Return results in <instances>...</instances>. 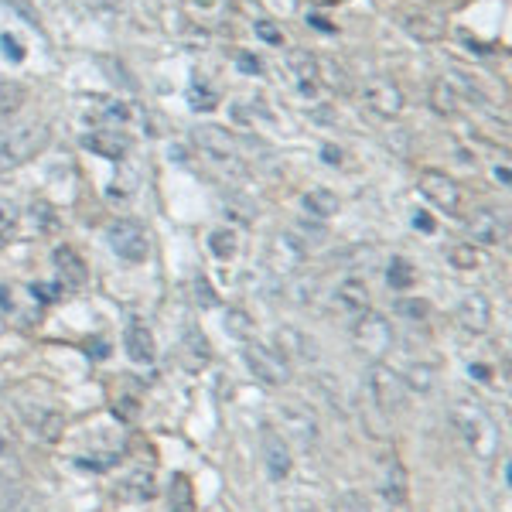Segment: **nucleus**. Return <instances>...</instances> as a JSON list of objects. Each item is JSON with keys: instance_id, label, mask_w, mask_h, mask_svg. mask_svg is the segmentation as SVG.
I'll list each match as a JSON object with an SVG mask.
<instances>
[{"instance_id": "30", "label": "nucleus", "mask_w": 512, "mask_h": 512, "mask_svg": "<svg viewBox=\"0 0 512 512\" xmlns=\"http://www.w3.org/2000/svg\"><path fill=\"white\" fill-rule=\"evenodd\" d=\"M277 338H280V345H284L287 352H294V355H315V345H311L308 338L297 332V328H280Z\"/></svg>"}, {"instance_id": "8", "label": "nucleus", "mask_w": 512, "mask_h": 512, "mask_svg": "<svg viewBox=\"0 0 512 512\" xmlns=\"http://www.w3.org/2000/svg\"><path fill=\"white\" fill-rule=\"evenodd\" d=\"M362 103L376 113V117H396L403 110V93L390 79H369L362 86Z\"/></svg>"}, {"instance_id": "28", "label": "nucleus", "mask_w": 512, "mask_h": 512, "mask_svg": "<svg viewBox=\"0 0 512 512\" xmlns=\"http://www.w3.org/2000/svg\"><path fill=\"white\" fill-rule=\"evenodd\" d=\"M403 28H407L410 35L420 38V41H437V38H441V24H437L434 18H424V14H417V18H403Z\"/></svg>"}, {"instance_id": "19", "label": "nucleus", "mask_w": 512, "mask_h": 512, "mask_svg": "<svg viewBox=\"0 0 512 512\" xmlns=\"http://www.w3.org/2000/svg\"><path fill=\"white\" fill-rule=\"evenodd\" d=\"M123 342H127V352H130V359L134 362H144V366H151L154 362V335L147 332L144 325H140V321H130L127 325V338H123Z\"/></svg>"}, {"instance_id": "33", "label": "nucleus", "mask_w": 512, "mask_h": 512, "mask_svg": "<svg viewBox=\"0 0 512 512\" xmlns=\"http://www.w3.org/2000/svg\"><path fill=\"white\" fill-rule=\"evenodd\" d=\"M332 512H373V509H369V502L362 499V495H352L349 492V495H342V499L335 502Z\"/></svg>"}, {"instance_id": "3", "label": "nucleus", "mask_w": 512, "mask_h": 512, "mask_svg": "<svg viewBox=\"0 0 512 512\" xmlns=\"http://www.w3.org/2000/svg\"><path fill=\"white\" fill-rule=\"evenodd\" d=\"M243 359L250 366V373L267 386H284L291 379V366H287V355L280 349H270L263 342H243Z\"/></svg>"}, {"instance_id": "31", "label": "nucleus", "mask_w": 512, "mask_h": 512, "mask_svg": "<svg viewBox=\"0 0 512 512\" xmlns=\"http://www.w3.org/2000/svg\"><path fill=\"white\" fill-rule=\"evenodd\" d=\"M478 263H482V256H478L475 246H454L451 250V267H458V270H475Z\"/></svg>"}, {"instance_id": "38", "label": "nucleus", "mask_w": 512, "mask_h": 512, "mask_svg": "<svg viewBox=\"0 0 512 512\" xmlns=\"http://www.w3.org/2000/svg\"><path fill=\"white\" fill-rule=\"evenodd\" d=\"M414 226H417V229H420V233H424V236H431V233H434V219L427 216L424 209H420V212H414Z\"/></svg>"}, {"instance_id": "26", "label": "nucleus", "mask_w": 512, "mask_h": 512, "mask_svg": "<svg viewBox=\"0 0 512 512\" xmlns=\"http://www.w3.org/2000/svg\"><path fill=\"white\" fill-rule=\"evenodd\" d=\"M222 325H226V332L233 338H239V342H253V318L246 315V311L229 308L226 318H222Z\"/></svg>"}, {"instance_id": "36", "label": "nucleus", "mask_w": 512, "mask_h": 512, "mask_svg": "<svg viewBox=\"0 0 512 512\" xmlns=\"http://www.w3.org/2000/svg\"><path fill=\"white\" fill-rule=\"evenodd\" d=\"M0 48H4V55H7L11 62H21V59H24V48L18 45V41H14V35H4V38H0Z\"/></svg>"}, {"instance_id": "35", "label": "nucleus", "mask_w": 512, "mask_h": 512, "mask_svg": "<svg viewBox=\"0 0 512 512\" xmlns=\"http://www.w3.org/2000/svg\"><path fill=\"white\" fill-rule=\"evenodd\" d=\"M427 308H431L427 301H400L396 304V311H403L407 318H420V321L427 318Z\"/></svg>"}, {"instance_id": "15", "label": "nucleus", "mask_w": 512, "mask_h": 512, "mask_svg": "<svg viewBox=\"0 0 512 512\" xmlns=\"http://www.w3.org/2000/svg\"><path fill=\"white\" fill-rule=\"evenodd\" d=\"M335 301H338V308L352 311V315H362V311H369V287H366V280L345 277L342 284L335 287Z\"/></svg>"}, {"instance_id": "2", "label": "nucleus", "mask_w": 512, "mask_h": 512, "mask_svg": "<svg viewBox=\"0 0 512 512\" xmlns=\"http://www.w3.org/2000/svg\"><path fill=\"white\" fill-rule=\"evenodd\" d=\"M45 144H48L45 123H31V127H18V130H11V134H0V175L21 168V164L35 158Z\"/></svg>"}, {"instance_id": "40", "label": "nucleus", "mask_w": 512, "mask_h": 512, "mask_svg": "<svg viewBox=\"0 0 512 512\" xmlns=\"http://www.w3.org/2000/svg\"><path fill=\"white\" fill-rule=\"evenodd\" d=\"M492 178L499 181V185H509V164H495V168H492Z\"/></svg>"}, {"instance_id": "21", "label": "nucleus", "mask_w": 512, "mask_h": 512, "mask_svg": "<svg viewBox=\"0 0 512 512\" xmlns=\"http://www.w3.org/2000/svg\"><path fill=\"white\" fill-rule=\"evenodd\" d=\"M301 205H304V212H308V216L332 219L338 212V195L328 192V188H311V192H304Z\"/></svg>"}, {"instance_id": "14", "label": "nucleus", "mask_w": 512, "mask_h": 512, "mask_svg": "<svg viewBox=\"0 0 512 512\" xmlns=\"http://www.w3.org/2000/svg\"><path fill=\"white\" fill-rule=\"evenodd\" d=\"M263 465H267V475L274 482H284L291 475V451H287V441L277 431H263Z\"/></svg>"}, {"instance_id": "4", "label": "nucleus", "mask_w": 512, "mask_h": 512, "mask_svg": "<svg viewBox=\"0 0 512 512\" xmlns=\"http://www.w3.org/2000/svg\"><path fill=\"white\" fill-rule=\"evenodd\" d=\"M355 345L373 362H383V355H390L393 349V325L376 311H362L359 325H355Z\"/></svg>"}, {"instance_id": "27", "label": "nucleus", "mask_w": 512, "mask_h": 512, "mask_svg": "<svg viewBox=\"0 0 512 512\" xmlns=\"http://www.w3.org/2000/svg\"><path fill=\"white\" fill-rule=\"evenodd\" d=\"M458 103H461V99L451 93L448 82H444V79H441V82H434V89H431V106H434L437 113H441V117H451V113L458 110Z\"/></svg>"}, {"instance_id": "10", "label": "nucleus", "mask_w": 512, "mask_h": 512, "mask_svg": "<svg viewBox=\"0 0 512 512\" xmlns=\"http://www.w3.org/2000/svg\"><path fill=\"white\" fill-rule=\"evenodd\" d=\"M420 195H424L427 202H434L437 209L458 212L461 188H458V181L441 175V171H424V175H420Z\"/></svg>"}, {"instance_id": "7", "label": "nucleus", "mask_w": 512, "mask_h": 512, "mask_svg": "<svg viewBox=\"0 0 512 512\" xmlns=\"http://www.w3.org/2000/svg\"><path fill=\"white\" fill-rule=\"evenodd\" d=\"M304 260H308V246H304L294 233L270 236V243H267V263L274 267V274H280V277L294 274V270L304 267Z\"/></svg>"}, {"instance_id": "13", "label": "nucleus", "mask_w": 512, "mask_h": 512, "mask_svg": "<svg viewBox=\"0 0 512 512\" xmlns=\"http://www.w3.org/2000/svg\"><path fill=\"white\" fill-rule=\"evenodd\" d=\"M192 140L198 147H202L205 154H212V158L219 161H233L236 158V137L226 134V127H212V123H202V127H195Z\"/></svg>"}, {"instance_id": "6", "label": "nucleus", "mask_w": 512, "mask_h": 512, "mask_svg": "<svg viewBox=\"0 0 512 512\" xmlns=\"http://www.w3.org/2000/svg\"><path fill=\"white\" fill-rule=\"evenodd\" d=\"M366 386H369V393H373L376 407L383 410V414H393V410H400L403 400H407V386H403L400 373H393V369L383 366V362H373V366H369Z\"/></svg>"}, {"instance_id": "20", "label": "nucleus", "mask_w": 512, "mask_h": 512, "mask_svg": "<svg viewBox=\"0 0 512 512\" xmlns=\"http://www.w3.org/2000/svg\"><path fill=\"white\" fill-rule=\"evenodd\" d=\"M82 147L93 154H103V158H123L130 140L123 134H110V130H106V134H86L82 137Z\"/></svg>"}, {"instance_id": "34", "label": "nucleus", "mask_w": 512, "mask_h": 512, "mask_svg": "<svg viewBox=\"0 0 512 512\" xmlns=\"http://www.w3.org/2000/svg\"><path fill=\"white\" fill-rule=\"evenodd\" d=\"M256 35L267 41V45H280V41H284V35H280V28L274 21H256Z\"/></svg>"}, {"instance_id": "22", "label": "nucleus", "mask_w": 512, "mask_h": 512, "mask_svg": "<svg viewBox=\"0 0 512 512\" xmlns=\"http://www.w3.org/2000/svg\"><path fill=\"white\" fill-rule=\"evenodd\" d=\"M400 379H403V386H407V390L431 393L434 390V366H427V362H414V366H410Z\"/></svg>"}, {"instance_id": "24", "label": "nucleus", "mask_w": 512, "mask_h": 512, "mask_svg": "<svg viewBox=\"0 0 512 512\" xmlns=\"http://www.w3.org/2000/svg\"><path fill=\"white\" fill-rule=\"evenodd\" d=\"M414 280H417L414 267H410L403 256H393L390 267H386V284H390L393 291H407V287H414Z\"/></svg>"}, {"instance_id": "11", "label": "nucleus", "mask_w": 512, "mask_h": 512, "mask_svg": "<svg viewBox=\"0 0 512 512\" xmlns=\"http://www.w3.org/2000/svg\"><path fill=\"white\" fill-rule=\"evenodd\" d=\"M280 424L291 434L294 444H301L304 451H311L318 444V420L308 414L304 407H294V403H284L280 407Z\"/></svg>"}, {"instance_id": "39", "label": "nucleus", "mask_w": 512, "mask_h": 512, "mask_svg": "<svg viewBox=\"0 0 512 512\" xmlns=\"http://www.w3.org/2000/svg\"><path fill=\"white\" fill-rule=\"evenodd\" d=\"M59 294V287H45V284H31V297H38V301H52V297Z\"/></svg>"}, {"instance_id": "32", "label": "nucleus", "mask_w": 512, "mask_h": 512, "mask_svg": "<svg viewBox=\"0 0 512 512\" xmlns=\"http://www.w3.org/2000/svg\"><path fill=\"white\" fill-rule=\"evenodd\" d=\"M188 103H192V106H195V110L209 113V110H212V106H216V103H219V99H216V96H212V89H209V86H205V82H195V86H192V93H188Z\"/></svg>"}, {"instance_id": "16", "label": "nucleus", "mask_w": 512, "mask_h": 512, "mask_svg": "<svg viewBox=\"0 0 512 512\" xmlns=\"http://www.w3.org/2000/svg\"><path fill=\"white\" fill-rule=\"evenodd\" d=\"M287 72L297 79V86L304 89V96H315V79H318L315 55H308L304 48H294V52L287 55Z\"/></svg>"}, {"instance_id": "17", "label": "nucleus", "mask_w": 512, "mask_h": 512, "mask_svg": "<svg viewBox=\"0 0 512 512\" xmlns=\"http://www.w3.org/2000/svg\"><path fill=\"white\" fill-rule=\"evenodd\" d=\"M55 270H59L62 284H69V287H82L89 277L82 256L76 250H69V246H59V250H55Z\"/></svg>"}, {"instance_id": "25", "label": "nucleus", "mask_w": 512, "mask_h": 512, "mask_svg": "<svg viewBox=\"0 0 512 512\" xmlns=\"http://www.w3.org/2000/svg\"><path fill=\"white\" fill-rule=\"evenodd\" d=\"M24 86H18V82H0V120H11L14 113L24 106Z\"/></svg>"}, {"instance_id": "37", "label": "nucleus", "mask_w": 512, "mask_h": 512, "mask_svg": "<svg viewBox=\"0 0 512 512\" xmlns=\"http://www.w3.org/2000/svg\"><path fill=\"white\" fill-rule=\"evenodd\" d=\"M236 62H239V69L250 72V76H260V72H263L260 59H256V55H250V52H239V55H236Z\"/></svg>"}, {"instance_id": "41", "label": "nucleus", "mask_w": 512, "mask_h": 512, "mask_svg": "<svg viewBox=\"0 0 512 512\" xmlns=\"http://www.w3.org/2000/svg\"><path fill=\"white\" fill-rule=\"evenodd\" d=\"M0 458H4V448H0Z\"/></svg>"}, {"instance_id": "5", "label": "nucleus", "mask_w": 512, "mask_h": 512, "mask_svg": "<svg viewBox=\"0 0 512 512\" xmlns=\"http://www.w3.org/2000/svg\"><path fill=\"white\" fill-rule=\"evenodd\" d=\"M106 243H110V250L117 253L123 263H144L147 256H151V239H147L144 226H137V222H130V219L113 222V226L106 229Z\"/></svg>"}, {"instance_id": "9", "label": "nucleus", "mask_w": 512, "mask_h": 512, "mask_svg": "<svg viewBox=\"0 0 512 512\" xmlns=\"http://www.w3.org/2000/svg\"><path fill=\"white\" fill-rule=\"evenodd\" d=\"M454 318H458V325L465 328V332H472V335L485 332V328L492 325V301L482 291L465 294L454 304Z\"/></svg>"}, {"instance_id": "23", "label": "nucleus", "mask_w": 512, "mask_h": 512, "mask_svg": "<svg viewBox=\"0 0 512 512\" xmlns=\"http://www.w3.org/2000/svg\"><path fill=\"white\" fill-rule=\"evenodd\" d=\"M209 250H212V256H219V260H233V256L239 253V236L233 233V229H212Z\"/></svg>"}, {"instance_id": "1", "label": "nucleus", "mask_w": 512, "mask_h": 512, "mask_svg": "<svg viewBox=\"0 0 512 512\" xmlns=\"http://www.w3.org/2000/svg\"><path fill=\"white\" fill-rule=\"evenodd\" d=\"M451 424L458 437L465 441V448L478 454V458H492L495 451H499V427H495V420L489 417V410L478 407L472 400H461L451 407Z\"/></svg>"}, {"instance_id": "18", "label": "nucleus", "mask_w": 512, "mask_h": 512, "mask_svg": "<svg viewBox=\"0 0 512 512\" xmlns=\"http://www.w3.org/2000/svg\"><path fill=\"white\" fill-rule=\"evenodd\" d=\"M379 492H383L386 502H393V506H403L407 502V472H403L400 461H390V465L383 468V478H379Z\"/></svg>"}, {"instance_id": "29", "label": "nucleus", "mask_w": 512, "mask_h": 512, "mask_svg": "<svg viewBox=\"0 0 512 512\" xmlns=\"http://www.w3.org/2000/svg\"><path fill=\"white\" fill-rule=\"evenodd\" d=\"M18 222H21V209L11 202V198H0V246H4L7 239L14 236Z\"/></svg>"}, {"instance_id": "12", "label": "nucleus", "mask_w": 512, "mask_h": 512, "mask_svg": "<svg viewBox=\"0 0 512 512\" xmlns=\"http://www.w3.org/2000/svg\"><path fill=\"white\" fill-rule=\"evenodd\" d=\"M468 229L478 243H489V246H499L509 239V219L499 216L495 209H478L472 219H468Z\"/></svg>"}]
</instances>
